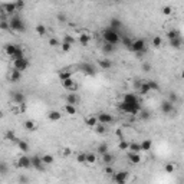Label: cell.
<instances>
[{"mask_svg": "<svg viewBox=\"0 0 184 184\" xmlns=\"http://www.w3.org/2000/svg\"><path fill=\"white\" fill-rule=\"evenodd\" d=\"M63 42H68V43L73 45V42H75V39L72 38L71 35H65V38H63Z\"/></svg>", "mask_w": 184, "mask_h": 184, "instance_id": "cell-57", "label": "cell"}, {"mask_svg": "<svg viewBox=\"0 0 184 184\" xmlns=\"http://www.w3.org/2000/svg\"><path fill=\"white\" fill-rule=\"evenodd\" d=\"M112 180L115 181V183L118 184H124L127 183V180H128V171H114L112 173Z\"/></svg>", "mask_w": 184, "mask_h": 184, "instance_id": "cell-7", "label": "cell"}, {"mask_svg": "<svg viewBox=\"0 0 184 184\" xmlns=\"http://www.w3.org/2000/svg\"><path fill=\"white\" fill-rule=\"evenodd\" d=\"M161 111H163L164 114H171L174 111V104H171L170 101H163L161 102Z\"/></svg>", "mask_w": 184, "mask_h": 184, "instance_id": "cell-15", "label": "cell"}, {"mask_svg": "<svg viewBox=\"0 0 184 184\" xmlns=\"http://www.w3.org/2000/svg\"><path fill=\"white\" fill-rule=\"evenodd\" d=\"M35 30H36V33H38L39 36H41V38H43V36H46V35H48V29H46V26H43L42 23L36 24Z\"/></svg>", "mask_w": 184, "mask_h": 184, "instance_id": "cell-23", "label": "cell"}, {"mask_svg": "<svg viewBox=\"0 0 184 184\" xmlns=\"http://www.w3.org/2000/svg\"><path fill=\"white\" fill-rule=\"evenodd\" d=\"M98 66L101 69H111V68H112V62L109 61V59H106V58L99 59V61H98Z\"/></svg>", "mask_w": 184, "mask_h": 184, "instance_id": "cell-21", "label": "cell"}, {"mask_svg": "<svg viewBox=\"0 0 184 184\" xmlns=\"http://www.w3.org/2000/svg\"><path fill=\"white\" fill-rule=\"evenodd\" d=\"M147 84H148L150 91H158V89H160V85H158L155 81H147Z\"/></svg>", "mask_w": 184, "mask_h": 184, "instance_id": "cell-43", "label": "cell"}, {"mask_svg": "<svg viewBox=\"0 0 184 184\" xmlns=\"http://www.w3.org/2000/svg\"><path fill=\"white\" fill-rule=\"evenodd\" d=\"M130 51L135 52L137 56H138V58H141V56H143V55L147 52V43H145V41H144V39H135V41H133Z\"/></svg>", "mask_w": 184, "mask_h": 184, "instance_id": "cell-4", "label": "cell"}, {"mask_svg": "<svg viewBox=\"0 0 184 184\" xmlns=\"http://www.w3.org/2000/svg\"><path fill=\"white\" fill-rule=\"evenodd\" d=\"M4 140L6 141H10V143H17V137L16 134L13 133V131H6V134H4Z\"/></svg>", "mask_w": 184, "mask_h": 184, "instance_id": "cell-28", "label": "cell"}, {"mask_svg": "<svg viewBox=\"0 0 184 184\" xmlns=\"http://www.w3.org/2000/svg\"><path fill=\"white\" fill-rule=\"evenodd\" d=\"M20 48L19 45H14V43H7V45H4V53L9 56V58H12L14 53L17 52V49Z\"/></svg>", "mask_w": 184, "mask_h": 184, "instance_id": "cell-14", "label": "cell"}, {"mask_svg": "<svg viewBox=\"0 0 184 184\" xmlns=\"http://www.w3.org/2000/svg\"><path fill=\"white\" fill-rule=\"evenodd\" d=\"M161 45H163V39H161V36H154L153 38V46L154 48H161Z\"/></svg>", "mask_w": 184, "mask_h": 184, "instance_id": "cell-42", "label": "cell"}, {"mask_svg": "<svg viewBox=\"0 0 184 184\" xmlns=\"http://www.w3.org/2000/svg\"><path fill=\"white\" fill-rule=\"evenodd\" d=\"M9 79H10V82H19L22 79V72L17 71V69H12L10 71V75H9Z\"/></svg>", "mask_w": 184, "mask_h": 184, "instance_id": "cell-17", "label": "cell"}, {"mask_svg": "<svg viewBox=\"0 0 184 184\" xmlns=\"http://www.w3.org/2000/svg\"><path fill=\"white\" fill-rule=\"evenodd\" d=\"M61 82H62V86H63L66 91H69V92H75L76 89H78V84H76L72 78L63 79V81H61Z\"/></svg>", "mask_w": 184, "mask_h": 184, "instance_id": "cell-8", "label": "cell"}, {"mask_svg": "<svg viewBox=\"0 0 184 184\" xmlns=\"http://www.w3.org/2000/svg\"><path fill=\"white\" fill-rule=\"evenodd\" d=\"M17 167H19V168H24V170L30 168L32 167L30 158L27 157V155H22V157H19V160H17Z\"/></svg>", "mask_w": 184, "mask_h": 184, "instance_id": "cell-10", "label": "cell"}, {"mask_svg": "<svg viewBox=\"0 0 184 184\" xmlns=\"http://www.w3.org/2000/svg\"><path fill=\"white\" fill-rule=\"evenodd\" d=\"M16 12H17V9H16L14 2H10V3H3L2 6H0V13L3 14L4 17L6 16H13Z\"/></svg>", "mask_w": 184, "mask_h": 184, "instance_id": "cell-5", "label": "cell"}, {"mask_svg": "<svg viewBox=\"0 0 184 184\" xmlns=\"http://www.w3.org/2000/svg\"><path fill=\"white\" fill-rule=\"evenodd\" d=\"M10 98L13 101V104H23L26 102V98H24L23 92H19V91H13L10 94Z\"/></svg>", "mask_w": 184, "mask_h": 184, "instance_id": "cell-12", "label": "cell"}, {"mask_svg": "<svg viewBox=\"0 0 184 184\" xmlns=\"http://www.w3.org/2000/svg\"><path fill=\"white\" fill-rule=\"evenodd\" d=\"M128 160H130V163L131 164H138V163H141V155H140V153H128Z\"/></svg>", "mask_w": 184, "mask_h": 184, "instance_id": "cell-18", "label": "cell"}, {"mask_svg": "<svg viewBox=\"0 0 184 184\" xmlns=\"http://www.w3.org/2000/svg\"><path fill=\"white\" fill-rule=\"evenodd\" d=\"M66 104H71V105L79 104V96L76 95L75 92H69L68 95H66Z\"/></svg>", "mask_w": 184, "mask_h": 184, "instance_id": "cell-16", "label": "cell"}, {"mask_svg": "<svg viewBox=\"0 0 184 184\" xmlns=\"http://www.w3.org/2000/svg\"><path fill=\"white\" fill-rule=\"evenodd\" d=\"M122 43H124V46H125L127 49H131V43H133V41H131V39H128V38H124L122 39Z\"/></svg>", "mask_w": 184, "mask_h": 184, "instance_id": "cell-55", "label": "cell"}, {"mask_svg": "<svg viewBox=\"0 0 184 184\" xmlns=\"http://www.w3.org/2000/svg\"><path fill=\"white\" fill-rule=\"evenodd\" d=\"M61 49L63 52H69L72 49V45L68 43V42H62V43H61Z\"/></svg>", "mask_w": 184, "mask_h": 184, "instance_id": "cell-47", "label": "cell"}, {"mask_svg": "<svg viewBox=\"0 0 184 184\" xmlns=\"http://www.w3.org/2000/svg\"><path fill=\"white\" fill-rule=\"evenodd\" d=\"M30 161H32V167H33L35 170H38V171H42V170H43L45 164H43V161H42V157H38V155H35V157L30 158Z\"/></svg>", "mask_w": 184, "mask_h": 184, "instance_id": "cell-13", "label": "cell"}, {"mask_svg": "<svg viewBox=\"0 0 184 184\" xmlns=\"http://www.w3.org/2000/svg\"><path fill=\"white\" fill-rule=\"evenodd\" d=\"M49 46H51V48H58V46H61V43H59L58 39L52 38L51 41H49Z\"/></svg>", "mask_w": 184, "mask_h": 184, "instance_id": "cell-53", "label": "cell"}, {"mask_svg": "<svg viewBox=\"0 0 184 184\" xmlns=\"http://www.w3.org/2000/svg\"><path fill=\"white\" fill-rule=\"evenodd\" d=\"M138 92H140L141 95H147L150 91V88H148V84L147 82H140V85H138Z\"/></svg>", "mask_w": 184, "mask_h": 184, "instance_id": "cell-26", "label": "cell"}, {"mask_svg": "<svg viewBox=\"0 0 184 184\" xmlns=\"http://www.w3.org/2000/svg\"><path fill=\"white\" fill-rule=\"evenodd\" d=\"M42 161H43L45 165H51V164L55 163V157L51 154H45V155H42Z\"/></svg>", "mask_w": 184, "mask_h": 184, "instance_id": "cell-30", "label": "cell"}, {"mask_svg": "<svg viewBox=\"0 0 184 184\" xmlns=\"http://www.w3.org/2000/svg\"><path fill=\"white\" fill-rule=\"evenodd\" d=\"M137 115H140V118H143V119L150 118V114H148V111H145V109H140V112L137 114Z\"/></svg>", "mask_w": 184, "mask_h": 184, "instance_id": "cell-49", "label": "cell"}, {"mask_svg": "<svg viewBox=\"0 0 184 184\" xmlns=\"http://www.w3.org/2000/svg\"><path fill=\"white\" fill-rule=\"evenodd\" d=\"M102 36L105 39L106 43H112V45H118L119 43V32L112 29V27H106L105 30L102 32Z\"/></svg>", "mask_w": 184, "mask_h": 184, "instance_id": "cell-3", "label": "cell"}, {"mask_svg": "<svg viewBox=\"0 0 184 184\" xmlns=\"http://www.w3.org/2000/svg\"><path fill=\"white\" fill-rule=\"evenodd\" d=\"M174 171H176V165H174V164H171V163H168L167 165H165V173L171 174V173H174Z\"/></svg>", "mask_w": 184, "mask_h": 184, "instance_id": "cell-51", "label": "cell"}, {"mask_svg": "<svg viewBox=\"0 0 184 184\" xmlns=\"http://www.w3.org/2000/svg\"><path fill=\"white\" fill-rule=\"evenodd\" d=\"M23 127L27 131H36V128H38V127H36V122L32 121V119H26V121L23 122Z\"/></svg>", "mask_w": 184, "mask_h": 184, "instance_id": "cell-25", "label": "cell"}, {"mask_svg": "<svg viewBox=\"0 0 184 184\" xmlns=\"http://www.w3.org/2000/svg\"><path fill=\"white\" fill-rule=\"evenodd\" d=\"M140 144H141V151H150L153 148V141L151 140H144Z\"/></svg>", "mask_w": 184, "mask_h": 184, "instance_id": "cell-29", "label": "cell"}, {"mask_svg": "<svg viewBox=\"0 0 184 184\" xmlns=\"http://www.w3.org/2000/svg\"><path fill=\"white\" fill-rule=\"evenodd\" d=\"M181 35H180V30H176V29H174V30H170L167 33V38L168 39H174V38H180Z\"/></svg>", "mask_w": 184, "mask_h": 184, "instance_id": "cell-46", "label": "cell"}, {"mask_svg": "<svg viewBox=\"0 0 184 184\" xmlns=\"http://www.w3.org/2000/svg\"><path fill=\"white\" fill-rule=\"evenodd\" d=\"M118 108L121 109L122 112L131 114V115H137V114L140 112L141 105H140L138 98H137L134 94H125V95H124V99L118 104Z\"/></svg>", "mask_w": 184, "mask_h": 184, "instance_id": "cell-1", "label": "cell"}, {"mask_svg": "<svg viewBox=\"0 0 184 184\" xmlns=\"http://www.w3.org/2000/svg\"><path fill=\"white\" fill-rule=\"evenodd\" d=\"M65 112L68 114V115H75V114H76V105L66 104V105H65Z\"/></svg>", "mask_w": 184, "mask_h": 184, "instance_id": "cell-35", "label": "cell"}, {"mask_svg": "<svg viewBox=\"0 0 184 184\" xmlns=\"http://www.w3.org/2000/svg\"><path fill=\"white\" fill-rule=\"evenodd\" d=\"M14 4H16V9H17V12H19L24 7V0H14Z\"/></svg>", "mask_w": 184, "mask_h": 184, "instance_id": "cell-50", "label": "cell"}, {"mask_svg": "<svg viewBox=\"0 0 184 184\" xmlns=\"http://www.w3.org/2000/svg\"><path fill=\"white\" fill-rule=\"evenodd\" d=\"M104 173H105L106 176H112V173H114V168L111 167V164H106V167L104 168Z\"/></svg>", "mask_w": 184, "mask_h": 184, "instance_id": "cell-54", "label": "cell"}, {"mask_svg": "<svg viewBox=\"0 0 184 184\" xmlns=\"http://www.w3.org/2000/svg\"><path fill=\"white\" fill-rule=\"evenodd\" d=\"M79 69H81V72H84V73L88 76L95 75V69H94V66H92L91 63H88V62H82L81 65H79Z\"/></svg>", "mask_w": 184, "mask_h": 184, "instance_id": "cell-9", "label": "cell"}, {"mask_svg": "<svg viewBox=\"0 0 184 184\" xmlns=\"http://www.w3.org/2000/svg\"><path fill=\"white\" fill-rule=\"evenodd\" d=\"M96 118H98V122L101 124H105V125H108V124H111L114 121V116L111 115V114L108 112H101L96 115Z\"/></svg>", "mask_w": 184, "mask_h": 184, "instance_id": "cell-11", "label": "cell"}, {"mask_svg": "<svg viewBox=\"0 0 184 184\" xmlns=\"http://www.w3.org/2000/svg\"><path fill=\"white\" fill-rule=\"evenodd\" d=\"M94 128H95V131H96L98 135H104V134H106V131H108V128H106L105 124H101V122H98Z\"/></svg>", "mask_w": 184, "mask_h": 184, "instance_id": "cell-24", "label": "cell"}, {"mask_svg": "<svg viewBox=\"0 0 184 184\" xmlns=\"http://www.w3.org/2000/svg\"><path fill=\"white\" fill-rule=\"evenodd\" d=\"M0 116H2V112H0Z\"/></svg>", "mask_w": 184, "mask_h": 184, "instance_id": "cell-62", "label": "cell"}, {"mask_svg": "<svg viewBox=\"0 0 184 184\" xmlns=\"http://www.w3.org/2000/svg\"><path fill=\"white\" fill-rule=\"evenodd\" d=\"M85 124L88 127H92V128H94V127L98 124V118H96V116L89 115V116H86V118H85Z\"/></svg>", "mask_w": 184, "mask_h": 184, "instance_id": "cell-31", "label": "cell"}, {"mask_svg": "<svg viewBox=\"0 0 184 184\" xmlns=\"http://www.w3.org/2000/svg\"><path fill=\"white\" fill-rule=\"evenodd\" d=\"M122 26V22L119 20V19H111V22H109V27H112V29H115V30H119V27Z\"/></svg>", "mask_w": 184, "mask_h": 184, "instance_id": "cell-32", "label": "cell"}, {"mask_svg": "<svg viewBox=\"0 0 184 184\" xmlns=\"http://www.w3.org/2000/svg\"><path fill=\"white\" fill-rule=\"evenodd\" d=\"M58 78L61 79V81H63V79H69V78H72V71H69L68 68L61 69V71H59V73H58Z\"/></svg>", "mask_w": 184, "mask_h": 184, "instance_id": "cell-19", "label": "cell"}, {"mask_svg": "<svg viewBox=\"0 0 184 184\" xmlns=\"http://www.w3.org/2000/svg\"><path fill=\"white\" fill-rule=\"evenodd\" d=\"M151 68H153V66H151L150 62H144V63H143V71L144 72H150Z\"/></svg>", "mask_w": 184, "mask_h": 184, "instance_id": "cell-56", "label": "cell"}, {"mask_svg": "<svg viewBox=\"0 0 184 184\" xmlns=\"http://www.w3.org/2000/svg\"><path fill=\"white\" fill-rule=\"evenodd\" d=\"M12 65H13V69H17V71L23 72V71H26V69L29 68V61H27V58L24 56V58L12 61Z\"/></svg>", "mask_w": 184, "mask_h": 184, "instance_id": "cell-6", "label": "cell"}, {"mask_svg": "<svg viewBox=\"0 0 184 184\" xmlns=\"http://www.w3.org/2000/svg\"><path fill=\"white\" fill-rule=\"evenodd\" d=\"M48 118L51 119V121H59V119L62 118V114L59 112V111H51V112L48 114Z\"/></svg>", "mask_w": 184, "mask_h": 184, "instance_id": "cell-33", "label": "cell"}, {"mask_svg": "<svg viewBox=\"0 0 184 184\" xmlns=\"http://www.w3.org/2000/svg\"><path fill=\"white\" fill-rule=\"evenodd\" d=\"M0 173H2V174H6L7 173V165H6V164H0Z\"/></svg>", "mask_w": 184, "mask_h": 184, "instance_id": "cell-60", "label": "cell"}, {"mask_svg": "<svg viewBox=\"0 0 184 184\" xmlns=\"http://www.w3.org/2000/svg\"><path fill=\"white\" fill-rule=\"evenodd\" d=\"M178 95H177V92H170L168 94V101H170L171 104H177L178 102Z\"/></svg>", "mask_w": 184, "mask_h": 184, "instance_id": "cell-39", "label": "cell"}, {"mask_svg": "<svg viewBox=\"0 0 184 184\" xmlns=\"http://www.w3.org/2000/svg\"><path fill=\"white\" fill-rule=\"evenodd\" d=\"M111 2H112V3H121L122 0H111Z\"/></svg>", "mask_w": 184, "mask_h": 184, "instance_id": "cell-61", "label": "cell"}, {"mask_svg": "<svg viewBox=\"0 0 184 184\" xmlns=\"http://www.w3.org/2000/svg\"><path fill=\"white\" fill-rule=\"evenodd\" d=\"M9 24H10L12 32H16V33H23V32H26V24H24V22L22 20V17L17 16V14L10 16Z\"/></svg>", "mask_w": 184, "mask_h": 184, "instance_id": "cell-2", "label": "cell"}, {"mask_svg": "<svg viewBox=\"0 0 184 184\" xmlns=\"http://www.w3.org/2000/svg\"><path fill=\"white\" fill-rule=\"evenodd\" d=\"M56 17H58V20L61 22V23H66V16L63 13H58V16Z\"/></svg>", "mask_w": 184, "mask_h": 184, "instance_id": "cell-59", "label": "cell"}, {"mask_svg": "<svg viewBox=\"0 0 184 184\" xmlns=\"http://www.w3.org/2000/svg\"><path fill=\"white\" fill-rule=\"evenodd\" d=\"M170 46L173 49H181L183 46V38H174V39H170Z\"/></svg>", "mask_w": 184, "mask_h": 184, "instance_id": "cell-20", "label": "cell"}, {"mask_svg": "<svg viewBox=\"0 0 184 184\" xmlns=\"http://www.w3.org/2000/svg\"><path fill=\"white\" fill-rule=\"evenodd\" d=\"M86 163H88V164L96 163V154H94V153H86Z\"/></svg>", "mask_w": 184, "mask_h": 184, "instance_id": "cell-40", "label": "cell"}, {"mask_svg": "<svg viewBox=\"0 0 184 184\" xmlns=\"http://www.w3.org/2000/svg\"><path fill=\"white\" fill-rule=\"evenodd\" d=\"M71 154H72L71 148H62V155H63V157H69Z\"/></svg>", "mask_w": 184, "mask_h": 184, "instance_id": "cell-58", "label": "cell"}, {"mask_svg": "<svg viewBox=\"0 0 184 184\" xmlns=\"http://www.w3.org/2000/svg\"><path fill=\"white\" fill-rule=\"evenodd\" d=\"M20 58H24V52H23V49H22V48H19V49H17V52L13 55V56H12L10 59H12V61H16V59H20Z\"/></svg>", "mask_w": 184, "mask_h": 184, "instance_id": "cell-41", "label": "cell"}, {"mask_svg": "<svg viewBox=\"0 0 184 184\" xmlns=\"http://www.w3.org/2000/svg\"><path fill=\"white\" fill-rule=\"evenodd\" d=\"M102 161H104V164H112L114 155H112V154H109L108 151H106L105 154H102Z\"/></svg>", "mask_w": 184, "mask_h": 184, "instance_id": "cell-36", "label": "cell"}, {"mask_svg": "<svg viewBox=\"0 0 184 184\" xmlns=\"http://www.w3.org/2000/svg\"><path fill=\"white\" fill-rule=\"evenodd\" d=\"M106 151H108V145H106V144H99L98 145V153L102 155V154H105Z\"/></svg>", "mask_w": 184, "mask_h": 184, "instance_id": "cell-48", "label": "cell"}, {"mask_svg": "<svg viewBox=\"0 0 184 184\" xmlns=\"http://www.w3.org/2000/svg\"><path fill=\"white\" fill-rule=\"evenodd\" d=\"M79 42H81L82 46H88V43L91 42V35H88V33L79 35Z\"/></svg>", "mask_w": 184, "mask_h": 184, "instance_id": "cell-27", "label": "cell"}, {"mask_svg": "<svg viewBox=\"0 0 184 184\" xmlns=\"http://www.w3.org/2000/svg\"><path fill=\"white\" fill-rule=\"evenodd\" d=\"M115 48H116V45L106 43V42H105V45L102 46V52L105 55H111V53H114V52H115Z\"/></svg>", "mask_w": 184, "mask_h": 184, "instance_id": "cell-22", "label": "cell"}, {"mask_svg": "<svg viewBox=\"0 0 184 184\" xmlns=\"http://www.w3.org/2000/svg\"><path fill=\"white\" fill-rule=\"evenodd\" d=\"M128 150H130L131 153H141V144L140 143H130Z\"/></svg>", "mask_w": 184, "mask_h": 184, "instance_id": "cell-34", "label": "cell"}, {"mask_svg": "<svg viewBox=\"0 0 184 184\" xmlns=\"http://www.w3.org/2000/svg\"><path fill=\"white\" fill-rule=\"evenodd\" d=\"M16 144L19 145V148H20L23 153H27V151H29V144H27L26 141H20V140H19Z\"/></svg>", "mask_w": 184, "mask_h": 184, "instance_id": "cell-38", "label": "cell"}, {"mask_svg": "<svg viewBox=\"0 0 184 184\" xmlns=\"http://www.w3.org/2000/svg\"><path fill=\"white\" fill-rule=\"evenodd\" d=\"M76 160H78V163L85 164V163H86V153H81V154L78 155V158H76Z\"/></svg>", "mask_w": 184, "mask_h": 184, "instance_id": "cell-52", "label": "cell"}, {"mask_svg": "<svg viewBox=\"0 0 184 184\" xmlns=\"http://www.w3.org/2000/svg\"><path fill=\"white\" fill-rule=\"evenodd\" d=\"M0 30H10V24L7 19H0Z\"/></svg>", "mask_w": 184, "mask_h": 184, "instance_id": "cell-37", "label": "cell"}, {"mask_svg": "<svg viewBox=\"0 0 184 184\" xmlns=\"http://www.w3.org/2000/svg\"><path fill=\"white\" fill-rule=\"evenodd\" d=\"M161 13H163L164 16H170V14H173V7H171V6L161 7Z\"/></svg>", "mask_w": 184, "mask_h": 184, "instance_id": "cell-44", "label": "cell"}, {"mask_svg": "<svg viewBox=\"0 0 184 184\" xmlns=\"http://www.w3.org/2000/svg\"><path fill=\"white\" fill-rule=\"evenodd\" d=\"M128 145H130V143H127V141L122 138V140L119 141V144H118V148L121 151H127V150H128Z\"/></svg>", "mask_w": 184, "mask_h": 184, "instance_id": "cell-45", "label": "cell"}]
</instances>
